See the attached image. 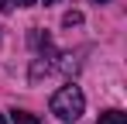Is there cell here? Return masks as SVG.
Listing matches in <instances>:
<instances>
[{
	"mask_svg": "<svg viewBox=\"0 0 127 124\" xmlns=\"http://www.w3.org/2000/svg\"><path fill=\"white\" fill-rule=\"evenodd\" d=\"M0 124H7V121H3V117H0Z\"/></svg>",
	"mask_w": 127,
	"mask_h": 124,
	"instance_id": "cell-9",
	"label": "cell"
},
{
	"mask_svg": "<svg viewBox=\"0 0 127 124\" xmlns=\"http://www.w3.org/2000/svg\"><path fill=\"white\" fill-rule=\"evenodd\" d=\"M83 110H86V97H83V90H79L76 83H69V86H62V90L52 93V114H55L59 121L72 124V121L83 117Z\"/></svg>",
	"mask_w": 127,
	"mask_h": 124,
	"instance_id": "cell-1",
	"label": "cell"
},
{
	"mask_svg": "<svg viewBox=\"0 0 127 124\" xmlns=\"http://www.w3.org/2000/svg\"><path fill=\"white\" fill-rule=\"evenodd\" d=\"M41 3H45V7H48V3H55V0H41Z\"/></svg>",
	"mask_w": 127,
	"mask_h": 124,
	"instance_id": "cell-7",
	"label": "cell"
},
{
	"mask_svg": "<svg viewBox=\"0 0 127 124\" xmlns=\"http://www.w3.org/2000/svg\"><path fill=\"white\" fill-rule=\"evenodd\" d=\"M14 7H34V0H10Z\"/></svg>",
	"mask_w": 127,
	"mask_h": 124,
	"instance_id": "cell-6",
	"label": "cell"
},
{
	"mask_svg": "<svg viewBox=\"0 0 127 124\" xmlns=\"http://www.w3.org/2000/svg\"><path fill=\"white\" fill-rule=\"evenodd\" d=\"M10 121L14 124H41L34 114H28V110H10Z\"/></svg>",
	"mask_w": 127,
	"mask_h": 124,
	"instance_id": "cell-3",
	"label": "cell"
},
{
	"mask_svg": "<svg viewBox=\"0 0 127 124\" xmlns=\"http://www.w3.org/2000/svg\"><path fill=\"white\" fill-rule=\"evenodd\" d=\"M0 10H3V14H10V10H14V3H10V0H0Z\"/></svg>",
	"mask_w": 127,
	"mask_h": 124,
	"instance_id": "cell-5",
	"label": "cell"
},
{
	"mask_svg": "<svg viewBox=\"0 0 127 124\" xmlns=\"http://www.w3.org/2000/svg\"><path fill=\"white\" fill-rule=\"evenodd\" d=\"M93 3H106V0H93Z\"/></svg>",
	"mask_w": 127,
	"mask_h": 124,
	"instance_id": "cell-8",
	"label": "cell"
},
{
	"mask_svg": "<svg viewBox=\"0 0 127 124\" xmlns=\"http://www.w3.org/2000/svg\"><path fill=\"white\" fill-rule=\"evenodd\" d=\"M96 124H127V114L124 110H106V114H100Z\"/></svg>",
	"mask_w": 127,
	"mask_h": 124,
	"instance_id": "cell-2",
	"label": "cell"
},
{
	"mask_svg": "<svg viewBox=\"0 0 127 124\" xmlns=\"http://www.w3.org/2000/svg\"><path fill=\"white\" fill-rule=\"evenodd\" d=\"M62 24L65 28H79V24H83V14H79V10H69V14L62 17Z\"/></svg>",
	"mask_w": 127,
	"mask_h": 124,
	"instance_id": "cell-4",
	"label": "cell"
}]
</instances>
